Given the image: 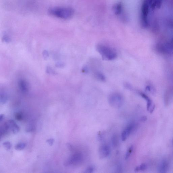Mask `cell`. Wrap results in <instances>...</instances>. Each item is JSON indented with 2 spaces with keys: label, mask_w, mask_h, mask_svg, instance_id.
Listing matches in <instances>:
<instances>
[{
  "label": "cell",
  "mask_w": 173,
  "mask_h": 173,
  "mask_svg": "<svg viewBox=\"0 0 173 173\" xmlns=\"http://www.w3.org/2000/svg\"><path fill=\"white\" fill-rule=\"evenodd\" d=\"M49 14L58 18L68 19L72 18L74 14V10L70 7H55L48 10Z\"/></svg>",
  "instance_id": "1"
},
{
  "label": "cell",
  "mask_w": 173,
  "mask_h": 173,
  "mask_svg": "<svg viewBox=\"0 0 173 173\" xmlns=\"http://www.w3.org/2000/svg\"><path fill=\"white\" fill-rule=\"evenodd\" d=\"M96 50L104 60H113L117 57L116 51L107 45L102 44H98L96 46Z\"/></svg>",
  "instance_id": "2"
},
{
  "label": "cell",
  "mask_w": 173,
  "mask_h": 173,
  "mask_svg": "<svg viewBox=\"0 0 173 173\" xmlns=\"http://www.w3.org/2000/svg\"><path fill=\"white\" fill-rule=\"evenodd\" d=\"M151 10L148 0H144L141 7V24L144 28L149 26V16Z\"/></svg>",
  "instance_id": "3"
},
{
  "label": "cell",
  "mask_w": 173,
  "mask_h": 173,
  "mask_svg": "<svg viewBox=\"0 0 173 173\" xmlns=\"http://www.w3.org/2000/svg\"><path fill=\"white\" fill-rule=\"evenodd\" d=\"M123 96L118 93H112L109 97V103L114 108H118L121 107L123 105Z\"/></svg>",
  "instance_id": "4"
},
{
  "label": "cell",
  "mask_w": 173,
  "mask_h": 173,
  "mask_svg": "<svg viewBox=\"0 0 173 173\" xmlns=\"http://www.w3.org/2000/svg\"><path fill=\"white\" fill-rule=\"evenodd\" d=\"M83 160L82 155L79 153L74 154L65 163V166H69L72 165H76L80 164Z\"/></svg>",
  "instance_id": "5"
},
{
  "label": "cell",
  "mask_w": 173,
  "mask_h": 173,
  "mask_svg": "<svg viewBox=\"0 0 173 173\" xmlns=\"http://www.w3.org/2000/svg\"><path fill=\"white\" fill-rule=\"evenodd\" d=\"M157 49L160 52L165 55H172L173 54V50L169 43L159 44L157 46Z\"/></svg>",
  "instance_id": "6"
},
{
  "label": "cell",
  "mask_w": 173,
  "mask_h": 173,
  "mask_svg": "<svg viewBox=\"0 0 173 173\" xmlns=\"http://www.w3.org/2000/svg\"><path fill=\"white\" fill-rule=\"evenodd\" d=\"M135 127V124L134 123H131L129 124L122 132L121 135L122 140L124 141L128 138L129 135L131 134Z\"/></svg>",
  "instance_id": "7"
},
{
  "label": "cell",
  "mask_w": 173,
  "mask_h": 173,
  "mask_svg": "<svg viewBox=\"0 0 173 173\" xmlns=\"http://www.w3.org/2000/svg\"><path fill=\"white\" fill-rule=\"evenodd\" d=\"M110 154V149L108 145L103 144L99 149V156L101 159L106 158Z\"/></svg>",
  "instance_id": "8"
},
{
  "label": "cell",
  "mask_w": 173,
  "mask_h": 173,
  "mask_svg": "<svg viewBox=\"0 0 173 173\" xmlns=\"http://www.w3.org/2000/svg\"><path fill=\"white\" fill-rule=\"evenodd\" d=\"M139 94L140 95L147 101V110L151 113L153 112L155 107V104L152 101L151 99L148 96L145 95L144 93L140 92Z\"/></svg>",
  "instance_id": "9"
},
{
  "label": "cell",
  "mask_w": 173,
  "mask_h": 173,
  "mask_svg": "<svg viewBox=\"0 0 173 173\" xmlns=\"http://www.w3.org/2000/svg\"><path fill=\"white\" fill-rule=\"evenodd\" d=\"M6 123L8 126L9 130L10 129L14 134H17L19 131V126L15 123L14 121L13 120H10Z\"/></svg>",
  "instance_id": "10"
},
{
  "label": "cell",
  "mask_w": 173,
  "mask_h": 173,
  "mask_svg": "<svg viewBox=\"0 0 173 173\" xmlns=\"http://www.w3.org/2000/svg\"><path fill=\"white\" fill-rule=\"evenodd\" d=\"M169 168V163L166 160L163 161L160 164L158 171L160 173H166Z\"/></svg>",
  "instance_id": "11"
},
{
  "label": "cell",
  "mask_w": 173,
  "mask_h": 173,
  "mask_svg": "<svg viewBox=\"0 0 173 173\" xmlns=\"http://www.w3.org/2000/svg\"><path fill=\"white\" fill-rule=\"evenodd\" d=\"M113 10L115 13L117 15H122L123 12V4L121 2L116 4L113 7Z\"/></svg>",
  "instance_id": "12"
},
{
  "label": "cell",
  "mask_w": 173,
  "mask_h": 173,
  "mask_svg": "<svg viewBox=\"0 0 173 173\" xmlns=\"http://www.w3.org/2000/svg\"><path fill=\"white\" fill-rule=\"evenodd\" d=\"M95 77L97 79L101 82H105L106 80L105 75L100 72H96L95 73Z\"/></svg>",
  "instance_id": "13"
},
{
  "label": "cell",
  "mask_w": 173,
  "mask_h": 173,
  "mask_svg": "<svg viewBox=\"0 0 173 173\" xmlns=\"http://www.w3.org/2000/svg\"><path fill=\"white\" fill-rule=\"evenodd\" d=\"M9 130V127L7 126L6 123H5L1 128V137L7 133Z\"/></svg>",
  "instance_id": "14"
},
{
  "label": "cell",
  "mask_w": 173,
  "mask_h": 173,
  "mask_svg": "<svg viewBox=\"0 0 173 173\" xmlns=\"http://www.w3.org/2000/svg\"><path fill=\"white\" fill-rule=\"evenodd\" d=\"M147 168V165L146 164H142L139 166L137 167L135 169V171L136 172L144 171Z\"/></svg>",
  "instance_id": "15"
},
{
  "label": "cell",
  "mask_w": 173,
  "mask_h": 173,
  "mask_svg": "<svg viewBox=\"0 0 173 173\" xmlns=\"http://www.w3.org/2000/svg\"><path fill=\"white\" fill-rule=\"evenodd\" d=\"M26 146V143L21 142V143H20L17 144L16 146H15V149L17 150L20 151V150L24 149Z\"/></svg>",
  "instance_id": "16"
},
{
  "label": "cell",
  "mask_w": 173,
  "mask_h": 173,
  "mask_svg": "<svg viewBox=\"0 0 173 173\" xmlns=\"http://www.w3.org/2000/svg\"><path fill=\"white\" fill-rule=\"evenodd\" d=\"M111 142L112 145L114 147L116 146L117 145H118V138L116 135H114L112 137Z\"/></svg>",
  "instance_id": "17"
},
{
  "label": "cell",
  "mask_w": 173,
  "mask_h": 173,
  "mask_svg": "<svg viewBox=\"0 0 173 173\" xmlns=\"http://www.w3.org/2000/svg\"><path fill=\"white\" fill-rule=\"evenodd\" d=\"M133 146H131L128 149L126 155L125 159L126 160L128 159L129 157L130 156L132 152H133Z\"/></svg>",
  "instance_id": "18"
},
{
  "label": "cell",
  "mask_w": 173,
  "mask_h": 173,
  "mask_svg": "<svg viewBox=\"0 0 173 173\" xmlns=\"http://www.w3.org/2000/svg\"><path fill=\"white\" fill-rule=\"evenodd\" d=\"M3 145L5 148L7 150H10L11 148L12 145L9 141L4 142Z\"/></svg>",
  "instance_id": "19"
},
{
  "label": "cell",
  "mask_w": 173,
  "mask_h": 173,
  "mask_svg": "<svg viewBox=\"0 0 173 173\" xmlns=\"http://www.w3.org/2000/svg\"><path fill=\"white\" fill-rule=\"evenodd\" d=\"M95 168L93 166H90L89 167L85 170V173H91L93 172Z\"/></svg>",
  "instance_id": "20"
},
{
  "label": "cell",
  "mask_w": 173,
  "mask_h": 173,
  "mask_svg": "<svg viewBox=\"0 0 173 173\" xmlns=\"http://www.w3.org/2000/svg\"><path fill=\"white\" fill-rule=\"evenodd\" d=\"M7 101V98L6 96L4 95H1V102L2 104H4L6 103Z\"/></svg>",
  "instance_id": "21"
},
{
  "label": "cell",
  "mask_w": 173,
  "mask_h": 173,
  "mask_svg": "<svg viewBox=\"0 0 173 173\" xmlns=\"http://www.w3.org/2000/svg\"><path fill=\"white\" fill-rule=\"evenodd\" d=\"M15 117H16L17 120L18 121H21L22 119V115L21 114L19 113H17Z\"/></svg>",
  "instance_id": "22"
},
{
  "label": "cell",
  "mask_w": 173,
  "mask_h": 173,
  "mask_svg": "<svg viewBox=\"0 0 173 173\" xmlns=\"http://www.w3.org/2000/svg\"><path fill=\"white\" fill-rule=\"evenodd\" d=\"M54 140L53 139H50L47 141V142L49 144L50 146H52L54 142Z\"/></svg>",
  "instance_id": "23"
},
{
  "label": "cell",
  "mask_w": 173,
  "mask_h": 173,
  "mask_svg": "<svg viewBox=\"0 0 173 173\" xmlns=\"http://www.w3.org/2000/svg\"><path fill=\"white\" fill-rule=\"evenodd\" d=\"M98 139L99 140L101 141L103 140V136L101 133H99L98 134Z\"/></svg>",
  "instance_id": "24"
},
{
  "label": "cell",
  "mask_w": 173,
  "mask_h": 173,
  "mask_svg": "<svg viewBox=\"0 0 173 173\" xmlns=\"http://www.w3.org/2000/svg\"><path fill=\"white\" fill-rule=\"evenodd\" d=\"M4 114H1L0 115V122H1L2 121L4 120Z\"/></svg>",
  "instance_id": "25"
},
{
  "label": "cell",
  "mask_w": 173,
  "mask_h": 173,
  "mask_svg": "<svg viewBox=\"0 0 173 173\" xmlns=\"http://www.w3.org/2000/svg\"><path fill=\"white\" fill-rule=\"evenodd\" d=\"M170 46H171L172 49L173 50V38L171 41V42L169 43Z\"/></svg>",
  "instance_id": "26"
},
{
  "label": "cell",
  "mask_w": 173,
  "mask_h": 173,
  "mask_svg": "<svg viewBox=\"0 0 173 173\" xmlns=\"http://www.w3.org/2000/svg\"><path fill=\"white\" fill-rule=\"evenodd\" d=\"M147 118L146 117H143L140 119V120L142 121H145L146 120Z\"/></svg>",
  "instance_id": "27"
},
{
  "label": "cell",
  "mask_w": 173,
  "mask_h": 173,
  "mask_svg": "<svg viewBox=\"0 0 173 173\" xmlns=\"http://www.w3.org/2000/svg\"><path fill=\"white\" fill-rule=\"evenodd\" d=\"M172 27H173V24H172Z\"/></svg>",
  "instance_id": "28"
},
{
  "label": "cell",
  "mask_w": 173,
  "mask_h": 173,
  "mask_svg": "<svg viewBox=\"0 0 173 173\" xmlns=\"http://www.w3.org/2000/svg\"><path fill=\"white\" fill-rule=\"evenodd\" d=\"M172 144H173V141H172Z\"/></svg>",
  "instance_id": "29"
}]
</instances>
